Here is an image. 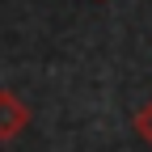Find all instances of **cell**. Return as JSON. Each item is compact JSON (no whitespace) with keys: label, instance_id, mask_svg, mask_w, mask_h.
<instances>
[{"label":"cell","instance_id":"1","mask_svg":"<svg viewBox=\"0 0 152 152\" xmlns=\"http://www.w3.org/2000/svg\"><path fill=\"white\" fill-rule=\"evenodd\" d=\"M26 123H30V106L17 97V93L0 89V144L17 140V135L26 131Z\"/></svg>","mask_w":152,"mask_h":152},{"label":"cell","instance_id":"2","mask_svg":"<svg viewBox=\"0 0 152 152\" xmlns=\"http://www.w3.org/2000/svg\"><path fill=\"white\" fill-rule=\"evenodd\" d=\"M135 131H140V135H144V140L152 144V102H148V106H144V110L135 114Z\"/></svg>","mask_w":152,"mask_h":152}]
</instances>
